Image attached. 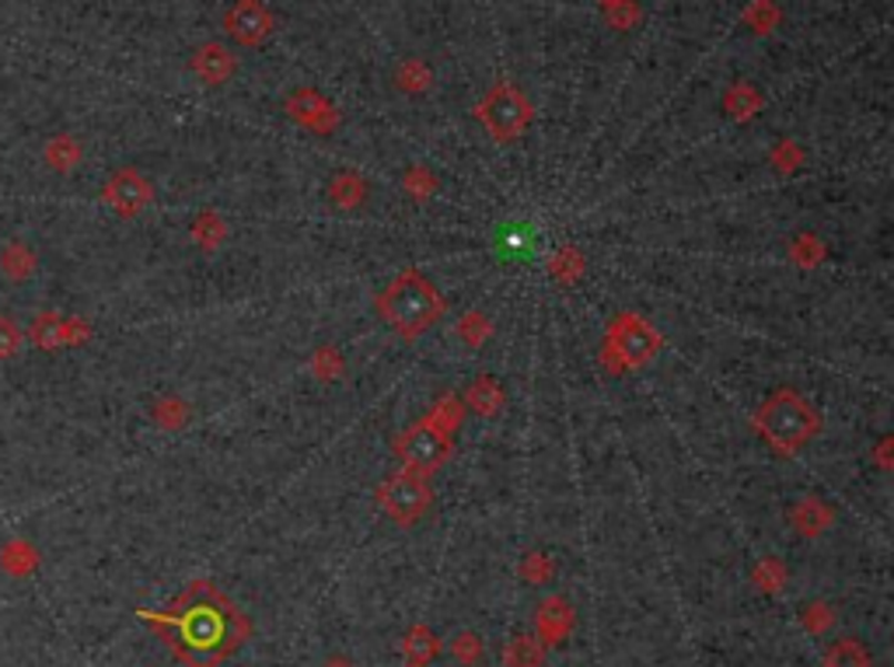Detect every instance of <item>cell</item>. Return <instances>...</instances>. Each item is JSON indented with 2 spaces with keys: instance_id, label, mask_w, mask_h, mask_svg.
Returning a JSON list of instances; mask_svg holds the SVG:
<instances>
[{
  "instance_id": "obj_1",
  "label": "cell",
  "mask_w": 894,
  "mask_h": 667,
  "mask_svg": "<svg viewBox=\"0 0 894 667\" xmlns=\"http://www.w3.org/2000/svg\"><path fill=\"white\" fill-rule=\"evenodd\" d=\"M154 623L164 626L175 657L185 667H217L249 636V623L241 612L207 580L189 584L172 608L154 615Z\"/></svg>"
},
{
  "instance_id": "obj_13",
  "label": "cell",
  "mask_w": 894,
  "mask_h": 667,
  "mask_svg": "<svg viewBox=\"0 0 894 667\" xmlns=\"http://www.w3.org/2000/svg\"><path fill=\"white\" fill-rule=\"evenodd\" d=\"M539 639H531V636H518L511 643V650H506V664L511 667H539L542 660V650L535 647Z\"/></svg>"
},
{
  "instance_id": "obj_4",
  "label": "cell",
  "mask_w": 894,
  "mask_h": 667,
  "mask_svg": "<svg viewBox=\"0 0 894 667\" xmlns=\"http://www.w3.org/2000/svg\"><path fill=\"white\" fill-rule=\"evenodd\" d=\"M381 507L399 524H416L430 507V489L420 472H395L381 486Z\"/></svg>"
},
{
  "instance_id": "obj_20",
  "label": "cell",
  "mask_w": 894,
  "mask_h": 667,
  "mask_svg": "<svg viewBox=\"0 0 894 667\" xmlns=\"http://www.w3.org/2000/svg\"><path fill=\"white\" fill-rule=\"evenodd\" d=\"M329 667H350V664H346V660H332Z\"/></svg>"
},
{
  "instance_id": "obj_12",
  "label": "cell",
  "mask_w": 894,
  "mask_h": 667,
  "mask_svg": "<svg viewBox=\"0 0 894 667\" xmlns=\"http://www.w3.org/2000/svg\"><path fill=\"white\" fill-rule=\"evenodd\" d=\"M78 144H74V137H53L50 140V148H46V161L53 164L57 172H70V164L78 161Z\"/></svg>"
},
{
  "instance_id": "obj_2",
  "label": "cell",
  "mask_w": 894,
  "mask_h": 667,
  "mask_svg": "<svg viewBox=\"0 0 894 667\" xmlns=\"http://www.w3.org/2000/svg\"><path fill=\"white\" fill-rule=\"evenodd\" d=\"M378 307H381V319L389 322L399 336L416 340L441 319L444 301L423 273L409 270L399 280H392V287L381 294Z\"/></svg>"
},
{
  "instance_id": "obj_16",
  "label": "cell",
  "mask_w": 894,
  "mask_h": 667,
  "mask_svg": "<svg viewBox=\"0 0 894 667\" xmlns=\"http://www.w3.org/2000/svg\"><path fill=\"white\" fill-rule=\"evenodd\" d=\"M21 350V329L11 319H0V361H8Z\"/></svg>"
},
{
  "instance_id": "obj_15",
  "label": "cell",
  "mask_w": 894,
  "mask_h": 667,
  "mask_svg": "<svg viewBox=\"0 0 894 667\" xmlns=\"http://www.w3.org/2000/svg\"><path fill=\"white\" fill-rule=\"evenodd\" d=\"M32 266H36V259H32V252L26 245H8L4 249V270H8L11 280H26Z\"/></svg>"
},
{
  "instance_id": "obj_6",
  "label": "cell",
  "mask_w": 894,
  "mask_h": 667,
  "mask_svg": "<svg viewBox=\"0 0 894 667\" xmlns=\"http://www.w3.org/2000/svg\"><path fill=\"white\" fill-rule=\"evenodd\" d=\"M612 346H615V356L625 367H640L657 353L661 340H657V332L650 329L646 322H640L636 315H622L612 325Z\"/></svg>"
},
{
  "instance_id": "obj_11",
  "label": "cell",
  "mask_w": 894,
  "mask_h": 667,
  "mask_svg": "<svg viewBox=\"0 0 894 667\" xmlns=\"http://www.w3.org/2000/svg\"><path fill=\"white\" fill-rule=\"evenodd\" d=\"M825 667H870V654L860 639H838L825 654Z\"/></svg>"
},
{
  "instance_id": "obj_7",
  "label": "cell",
  "mask_w": 894,
  "mask_h": 667,
  "mask_svg": "<svg viewBox=\"0 0 894 667\" xmlns=\"http://www.w3.org/2000/svg\"><path fill=\"white\" fill-rule=\"evenodd\" d=\"M482 123L490 127V133L496 140H511L514 133H521V127L531 119L528 105L521 102V94L514 88H496L486 102H482Z\"/></svg>"
},
{
  "instance_id": "obj_10",
  "label": "cell",
  "mask_w": 894,
  "mask_h": 667,
  "mask_svg": "<svg viewBox=\"0 0 894 667\" xmlns=\"http://www.w3.org/2000/svg\"><path fill=\"white\" fill-rule=\"evenodd\" d=\"M573 626V608L563 602V598H549L542 608H539V633L549 639V643H560Z\"/></svg>"
},
{
  "instance_id": "obj_5",
  "label": "cell",
  "mask_w": 894,
  "mask_h": 667,
  "mask_svg": "<svg viewBox=\"0 0 894 667\" xmlns=\"http://www.w3.org/2000/svg\"><path fill=\"white\" fill-rule=\"evenodd\" d=\"M399 458L409 465V472H433L438 468L448 455H451V441L444 431H438L433 423H416V426H409V431L399 437Z\"/></svg>"
},
{
  "instance_id": "obj_9",
  "label": "cell",
  "mask_w": 894,
  "mask_h": 667,
  "mask_svg": "<svg viewBox=\"0 0 894 667\" xmlns=\"http://www.w3.org/2000/svg\"><path fill=\"white\" fill-rule=\"evenodd\" d=\"M228 26H231V32H234L241 42H259L265 32H270V18H265L262 8L252 4V0H241V4L231 11Z\"/></svg>"
},
{
  "instance_id": "obj_19",
  "label": "cell",
  "mask_w": 894,
  "mask_h": 667,
  "mask_svg": "<svg viewBox=\"0 0 894 667\" xmlns=\"http://www.w3.org/2000/svg\"><path fill=\"white\" fill-rule=\"evenodd\" d=\"M454 654L462 657L465 664L479 660V636H458V643H454Z\"/></svg>"
},
{
  "instance_id": "obj_17",
  "label": "cell",
  "mask_w": 894,
  "mask_h": 667,
  "mask_svg": "<svg viewBox=\"0 0 894 667\" xmlns=\"http://www.w3.org/2000/svg\"><path fill=\"white\" fill-rule=\"evenodd\" d=\"M755 580L759 584H765V590H780V584L786 580V569H780L776 563H762L759 569H755Z\"/></svg>"
},
{
  "instance_id": "obj_14",
  "label": "cell",
  "mask_w": 894,
  "mask_h": 667,
  "mask_svg": "<svg viewBox=\"0 0 894 667\" xmlns=\"http://www.w3.org/2000/svg\"><path fill=\"white\" fill-rule=\"evenodd\" d=\"M469 398H472V406H475L479 413L493 416V413H496V406L503 402V392L493 385V381H479V385H472V388H469Z\"/></svg>"
},
{
  "instance_id": "obj_18",
  "label": "cell",
  "mask_w": 894,
  "mask_h": 667,
  "mask_svg": "<svg viewBox=\"0 0 894 667\" xmlns=\"http://www.w3.org/2000/svg\"><path fill=\"white\" fill-rule=\"evenodd\" d=\"M500 249H506V255H524V252H531V238L524 234V231H518V228H511L503 234V242H500Z\"/></svg>"
},
{
  "instance_id": "obj_3",
  "label": "cell",
  "mask_w": 894,
  "mask_h": 667,
  "mask_svg": "<svg viewBox=\"0 0 894 667\" xmlns=\"http://www.w3.org/2000/svg\"><path fill=\"white\" fill-rule=\"evenodd\" d=\"M759 431L769 437L776 451H796L807 444L817 431V413L796 392H776L759 410Z\"/></svg>"
},
{
  "instance_id": "obj_8",
  "label": "cell",
  "mask_w": 894,
  "mask_h": 667,
  "mask_svg": "<svg viewBox=\"0 0 894 667\" xmlns=\"http://www.w3.org/2000/svg\"><path fill=\"white\" fill-rule=\"evenodd\" d=\"M151 200V185L143 182L133 169H123V172H115L106 185V203L115 210V213H123V218H133L137 210H143Z\"/></svg>"
}]
</instances>
